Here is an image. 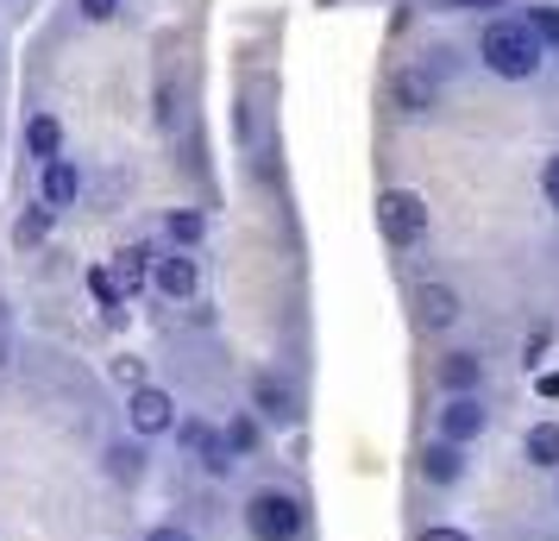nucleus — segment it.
<instances>
[{"label":"nucleus","instance_id":"f8f14e48","mask_svg":"<svg viewBox=\"0 0 559 541\" xmlns=\"http://www.w3.org/2000/svg\"><path fill=\"white\" fill-rule=\"evenodd\" d=\"M38 196H45V208L76 202V170H70V157H51V164L38 170Z\"/></svg>","mask_w":559,"mask_h":541},{"label":"nucleus","instance_id":"423d86ee","mask_svg":"<svg viewBox=\"0 0 559 541\" xmlns=\"http://www.w3.org/2000/svg\"><path fill=\"white\" fill-rule=\"evenodd\" d=\"M408 303H415V328H421V334H447L459 321V309H465L459 290H447V284H421Z\"/></svg>","mask_w":559,"mask_h":541},{"label":"nucleus","instance_id":"6ab92c4d","mask_svg":"<svg viewBox=\"0 0 559 541\" xmlns=\"http://www.w3.org/2000/svg\"><path fill=\"white\" fill-rule=\"evenodd\" d=\"M164 227H170V239H177L182 252H189V246H195V239L207 233V214H195V208H177V214H170Z\"/></svg>","mask_w":559,"mask_h":541},{"label":"nucleus","instance_id":"a878e982","mask_svg":"<svg viewBox=\"0 0 559 541\" xmlns=\"http://www.w3.org/2000/svg\"><path fill=\"white\" fill-rule=\"evenodd\" d=\"M114 372H120V378H127V385H132V390L145 385V372H139V360H114Z\"/></svg>","mask_w":559,"mask_h":541},{"label":"nucleus","instance_id":"20e7f679","mask_svg":"<svg viewBox=\"0 0 559 541\" xmlns=\"http://www.w3.org/2000/svg\"><path fill=\"white\" fill-rule=\"evenodd\" d=\"M127 422H132V435L139 440H157V435H177V397L170 390H157V385H139L127 397Z\"/></svg>","mask_w":559,"mask_h":541},{"label":"nucleus","instance_id":"ddd939ff","mask_svg":"<svg viewBox=\"0 0 559 541\" xmlns=\"http://www.w3.org/2000/svg\"><path fill=\"white\" fill-rule=\"evenodd\" d=\"M478 378H484L478 353H447V360H440V385H447V397H472Z\"/></svg>","mask_w":559,"mask_h":541},{"label":"nucleus","instance_id":"7ed1b4c3","mask_svg":"<svg viewBox=\"0 0 559 541\" xmlns=\"http://www.w3.org/2000/svg\"><path fill=\"white\" fill-rule=\"evenodd\" d=\"M378 227L390 246H415L421 233H428V202L415 196V189H383L378 196Z\"/></svg>","mask_w":559,"mask_h":541},{"label":"nucleus","instance_id":"aec40b11","mask_svg":"<svg viewBox=\"0 0 559 541\" xmlns=\"http://www.w3.org/2000/svg\"><path fill=\"white\" fill-rule=\"evenodd\" d=\"M57 227V208H32V214H20V227H13V239H20V246H38V239H45V233Z\"/></svg>","mask_w":559,"mask_h":541},{"label":"nucleus","instance_id":"f03ea898","mask_svg":"<svg viewBox=\"0 0 559 541\" xmlns=\"http://www.w3.org/2000/svg\"><path fill=\"white\" fill-rule=\"evenodd\" d=\"M308 510L289 497V491H252L246 504V536L252 541H302Z\"/></svg>","mask_w":559,"mask_h":541},{"label":"nucleus","instance_id":"c85d7f7f","mask_svg":"<svg viewBox=\"0 0 559 541\" xmlns=\"http://www.w3.org/2000/svg\"><path fill=\"white\" fill-rule=\"evenodd\" d=\"M447 7H503V0H447Z\"/></svg>","mask_w":559,"mask_h":541},{"label":"nucleus","instance_id":"393cba45","mask_svg":"<svg viewBox=\"0 0 559 541\" xmlns=\"http://www.w3.org/2000/svg\"><path fill=\"white\" fill-rule=\"evenodd\" d=\"M415 541H472V536H465V529H447V522H433V529H421Z\"/></svg>","mask_w":559,"mask_h":541},{"label":"nucleus","instance_id":"39448f33","mask_svg":"<svg viewBox=\"0 0 559 541\" xmlns=\"http://www.w3.org/2000/svg\"><path fill=\"white\" fill-rule=\"evenodd\" d=\"M252 403H258V415H264V422H283V428H289V422H302L296 385H289L283 372H258V378H252Z\"/></svg>","mask_w":559,"mask_h":541},{"label":"nucleus","instance_id":"dca6fc26","mask_svg":"<svg viewBox=\"0 0 559 541\" xmlns=\"http://www.w3.org/2000/svg\"><path fill=\"white\" fill-rule=\"evenodd\" d=\"M396 107H403V114H428L433 107V77L428 70H403V77H396Z\"/></svg>","mask_w":559,"mask_h":541},{"label":"nucleus","instance_id":"cd10ccee","mask_svg":"<svg viewBox=\"0 0 559 541\" xmlns=\"http://www.w3.org/2000/svg\"><path fill=\"white\" fill-rule=\"evenodd\" d=\"M145 541H189V536H182L177 522H157V529H152V536H145Z\"/></svg>","mask_w":559,"mask_h":541},{"label":"nucleus","instance_id":"4be33fe9","mask_svg":"<svg viewBox=\"0 0 559 541\" xmlns=\"http://www.w3.org/2000/svg\"><path fill=\"white\" fill-rule=\"evenodd\" d=\"M528 32L540 38V51H559V7H534V13H528Z\"/></svg>","mask_w":559,"mask_h":541},{"label":"nucleus","instance_id":"412c9836","mask_svg":"<svg viewBox=\"0 0 559 541\" xmlns=\"http://www.w3.org/2000/svg\"><path fill=\"white\" fill-rule=\"evenodd\" d=\"M107 472H114L120 485H139V472H145V460H139V447H107Z\"/></svg>","mask_w":559,"mask_h":541},{"label":"nucleus","instance_id":"0eeeda50","mask_svg":"<svg viewBox=\"0 0 559 541\" xmlns=\"http://www.w3.org/2000/svg\"><path fill=\"white\" fill-rule=\"evenodd\" d=\"M177 435H182V447H189V460L207 466L214 479L233 472V454H227V435H221V428H207V422H177Z\"/></svg>","mask_w":559,"mask_h":541},{"label":"nucleus","instance_id":"2eb2a0df","mask_svg":"<svg viewBox=\"0 0 559 541\" xmlns=\"http://www.w3.org/2000/svg\"><path fill=\"white\" fill-rule=\"evenodd\" d=\"M522 454H528V466H540V472H559V422H534L528 440H522Z\"/></svg>","mask_w":559,"mask_h":541},{"label":"nucleus","instance_id":"f3484780","mask_svg":"<svg viewBox=\"0 0 559 541\" xmlns=\"http://www.w3.org/2000/svg\"><path fill=\"white\" fill-rule=\"evenodd\" d=\"M258 440H264V422H258V415H233V422H227V454H233V460L258 454Z\"/></svg>","mask_w":559,"mask_h":541},{"label":"nucleus","instance_id":"a211bd4d","mask_svg":"<svg viewBox=\"0 0 559 541\" xmlns=\"http://www.w3.org/2000/svg\"><path fill=\"white\" fill-rule=\"evenodd\" d=\"M88 296L102 303V315H107V321H120V303H127V296H120V284L107 278V264H95V271H88Z\"/></svg>","mask_w":559,"mask_h":541},{"label":"nucleus","instance_id":"9b49d317","mask_svg":"<svg viewBox=\"0 0 559 541\" xmlns=\"http://www.w3.org/2000/svg\"><path fill=\"white\" fill-rule=\"evenodd\" d=\"M114 284H120V296H139V290L152 284V252L145 246H127V252H114V271H107Z\"/></svg>","mask_w":559,"mask_h":541},{"label":"nucleus","instance_id":"9d476101","mask_svg":"<svg viewBox=\"0 0 559 541\" xmlns=\"http://www.w3.org/2000/svg\"><path fill=\"white\" fill-rule=\"evenodd\" d=\"M421 479H428V485H459V479H465V447L428 440V447H421Z\"/></svg>","mask_w":559,"mask_h":541},{"label":"nucleus","instance_id":"6e6552de","mask_svg":"<svg viewBox=\"0 0 559 541\" xmlns=\"http://www.w3.org/2000/svg\"><path fill=\"white\" fill-rule=\"evenodd\" d=\"M152 290H157V296H177V303H182V296H195V290H202V264H195L189 252H164V258L152 264Z\"/></svg>","mask_w":559,"mask_h":541},{"label":"nucleus","instance_id":"f257e3e1","mask_svg":"<svg viewBox=\"0 0 559 541\" xmlns=\"http://www.w3.org/2000/svg\"><path fill=\"white\" fill-rule=\"evenodd\" d=\"M478 51H484V70L490 77H503V82H528L534 70H540V38L528 32V20H490L478 38Z\"/></svg>","mask_w":559,"mask_h":541},{"label":"nucleus","instance_id":"bb28decb","mask_svg":"<svg viewBox=\"0 0 559 541\" xmlns=\"http://www.w3.org/2000/svg\"><path fill=\"white\" fill-rule=\"evenodd\" d=\"M534 390H540L547 403H559V372H540V378H534Z\"/></svg>","mask_w":559,"mask_h":541},{"label":"nucleus","instance_id":"4468645a","mask_svg":"<svg viewBox=\"0 0 559 541\" xmlns=\"http://www.w3.org/2000/svg\"><path fill=\"white\" fill-rule=\"evenodd\" d=\"M26 145H32V157H45V164L63 157V120H57V114H32L26 120Z\"/></svg>","mask_w":559,"mask_h":541},{"label":"nucleus","instance_id":"5701e85b","mask_svg":"<svg viewBox=\"0 0 559 541\" xmlns=\"http://www.w3.org/2000/svg\"><path fill=\"white\" fill-rule=\"evenodd\" d=\"M114 13H120V0H82V20H95V26L114 20Z\"/></svg>","mask_w":559,"mask_h":541},{"label":"nucleus","instance_id":"b1692460","mask_svg":"<svg viewBox=\"0 0 559 541\" xmlns=\"http://www.w3.org/2000/svg\"><path fill=\"white\" fill-rule=\"evenodd\" d=\"M540 189H547V202L559 208V157H547V170H540Z\"/></svg>","mask_w":559,"mask_h":541},{"label":"nucleus","instance_id":"1a4fd4ad","mask_svg":"<svg viewBox=\"0 0 559 541\" xmlns=\"http://www.w3.org/2000/svg\"><path fill=\"white\" fill-rule=\"evenodd\" d=\"M484 435V403L478 397H447V410H440V440H453V447H465V440Z\"/></svg>","mask_w":559,"mask_h":541}]
</instances>
